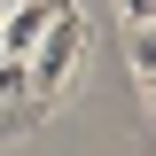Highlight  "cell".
Instances as JSON below:
<instances>
[{
	"instance_id": "6da1fadb",
	"label": "cell",
	"mask_w": 156,
	"mask_h": 156,
	"mask_svg": "<svg viewBox=\"0 0 156 156\" xmlns=\"http://www.w3.org/2000/svg\"><path fill=\"white\" fill-rule=\"evenodd\" d=\"M78 55H86V16H78L70 0H62V8H55V23H47V39H39L31 55H23V62H31V94H39V101H55Z\"/></svg>"
},
{
	"instance_id": "7a4b0ae2",
	"label": "cell",
	"mask_w": 156,
	"mask_h": 156,
	"mask_svg": "<svg viewBox=\"0 0 156 156\" xmlns=\"http://www.w3.org/2000/svg\"><path fill=\"white\" fill-rule=\"evenodd\" d=\"M140 94H148V109H156V70H148V78H140Z\"/></svg>"
}]
</instances>
